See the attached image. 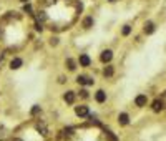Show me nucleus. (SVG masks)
<instances>
[{"label":"nucleus","mask_w":166,"mask_h":141,"mask_svg":"<svg viewBox=\"0 0 166 141\" xmlns=\"http://www.w3.org/2000/svg\"><path fill=\"white\" fill-rule=\"evenodd\" d=\"M75 115L78 116V118H87V116H90V108H88L87 105L75 106Z\"/></svg>","instance_id":"1"},{"label":"nucleus","mask_w":166,"mask_h":141,"mask_svg":"<svg viewBox=\"0 0 166 141\" xmlns=\"http://www.w3.org/2000/svg\"><path fill=\"white\" fill-rule=\"evenodd\" d=\"M76 83H78V85H87V86H91V85L95 83V80H93L91 76H87V75H78V76H76Z\"/></svg>","instance_id":"2"},{"label":"nucleus","mask_w":166,"mask_h":141,"mask_svg":"<svg viewBox=\"0 0 166 141\" xmlns=\"http://www.w3.org/2000/svg\"><path fill=\"white\" fill-rule=\"evenodd\" d=\"M78 65L80 67H83V68H88L91 65V58H90V55L88 53H82L78 56Z\"/></svg>","instance_id":"3"},{"label":"nucleus","mask_w":166,"mask_h":141,"mask_svg":"<svg viewBox=\"0 0 166 141\" xmlns=\"http://www.w3.org/2000/svg\"><path fill=\"white\" fill-rule=\"evenodd\" d=\"M135 105H136L138 108H143V106H146V105H148V96L145 95V93H140V95L135 98Z\"/></svg>","instance_id":"4"},{"label":"nucleus","mask_w":166,"mask_h":141,"mask_svg":"<svg viewBox=\"0 0 166 141\" xmlns=\"http://www.w3.org/2000/svg\"><path fill=\"white\" fill-rule=\"evenodd\" d=\"M113 58V51L108 48V50H103L102 55H100V60H102V63H110Z\"/></svg>","instance_id":"5"},{"label":"nucleus","mask_w":166,"mask_h":141,"mask_svg":"<svg viewBox=\"0 0 166 141\" xmlns=\"http://www.w3.org/2000/svg\"><path fill=\"white\" fill-rule=\"evenodd\" d=\"M106 98H108V95H106V91H105V90H98V91L95 93V101L100 103V105L106 101Z\"/></svg>","instance_id":"6"},{"label":"nucleus","mask_w":166,"mask_h":141,"mask_svg":"<svg viewBox=\"0 0 166 141\" xmlns=\"http://www.w3.org/2000/svg\"><path fill=\"white\" fill-rule=\"evenodd\" d=\"M63 100H65V103L73 105V103H75V100H76V93H75V91H71V90H68L67 93L63 95Z\"/></svg>","instance_id":"7"},{"label":"nucleus","mask_w":166,"mask_h":141,"mask_svg":"<svg viewBox=\"0 0 166 141\" xmlns=\"http://www.w3.org/2000/svg\"><path fill=\"white\" fill-rule=\"evenodd\" d=\"M22 65H23V60L20 58V56H15V58L10 60V68H12V70H18Z\"/></svg>","instance_id":"8"},{"label":"nucleus","mask_w":166,"mask_h":141,"mask_svg":"<svg viewBox=\"0 0 166 141\" xmlns=\"http://www.w3.org/2000/svg\"><path fill=\"white\" fill-rule=\"evenodd\" d=\"M118 124H121V126L129 124V115L128 113H120L118 115Z\"/></svg>","instance_id":"9"},{"label":"nucleus","mask_w":166,"mask_h":141,"mask_svg":"<svg viewBox=\"0 0 166 141\" xmlns=\"http://www.w3.org/2000/svg\"><path fill=\"white\" fill-rule=\"evenodd\" d=\"M65 65H67V68L70 71H75L76 70V65H78V62L73 60V58H67V60H65Z\"/></svg>","instance_id":"10"},{"label":"nucleus","mask_w":166,"mask_h":141,"mask_svg":"<svg viewBox=\"0 0 166 141\" xmlns=\"http://www.w3.org/2000/svg\"><path fill=\"white\" fill-rule=\"evenodd\" d=\"M113 73H115V68H113V65H106L103 68V76L105 78H111Z\"/></svg>","instance_id":"11"},{"label":"nucleus","mask_w":166,"mask_h":141,"mask_svg":"<svg viewBox=\"0 0 166 141\" xmlns=\"http://www.w3.org/2000/svg\"><path fill=\"white\" fill-rule=\"evenodd\" d=\"M151 110L153 111H161V110H163V101H161V100H155V101H153L151 103Z\"/></svg>","instance_id":"12"},{"label":"nucleus","mask_w":166,"mask_h":141,"mask_svg":"<svg viewBox=\"0 0 166 141\" xmlns=\"http://www.w3.org/2000/svg\"><path fill=\"white\" fill-rule=\"evenodd\" d=\"M153 32H155V23H153V22H146V23H145V33L151 35Z\"/></svg>","instance_id":"13"},{"label":"nucleus","mask_w":166,"mask_h":141,"mask_svg":"<svg viewBox=\"0 0 166 141\" xmlns=\"http://www.w3.org/2000/svg\"><path fill=\"white\" fill-rule=\"evenodd\" d=\"M93 23H95V20H93V17H85L83 18V28H91L93 27Z\"/></svg>","instance_id":"14"},{"label":"nucleus","mask_w":166,"mask_h":141,"mask_svg":"<svg viewBox=\"0 0 166 141\" xmlns=\"http://www.w3.org/2000/svg\"><path fill=\"white\" fill-rule=\"evenodd\" d=\"M37 131H38L42 136H47V135H48V130H47V126H45L43 123H37Z\"/></svg>","instance_id":"15"},{"label":"nucleus","mask_w":166,"mask_h":141,"mask_svg":"<svg viewBox=\"0 0 166 141\" xmlns=\"http://www.w3.org/2000/svg\"><path fill=\"white\" fill-rule=\"evenodd\" d=\"M40 113H42V106H40V105H33L32 110H30V115L32 116H37V115H40Z\"/></svg>","instance_id":"16"},{"label":"nucleus","mask_w":166,"mask_h":141,"mask_svg":"<svg viewBox=\"0 0 166 141\" xmlns=\"http://www.w3.org/2000/svg\"><path fill=\"white\" fill-rule=\"evenodd\" d=\"M105 136H106L108 141H120L118 136H116L115 133H111V131H105Z\"/></svg>","instance_id":"17"},{"label":"nucleus","mask_w":166,"mask_h":141,"mask_svg":"<svg viewBox=\"0 0 166 141\" xmlns=\"http://www.w3.org/2000/svg\"><path fill=\"white\" fill-rule=\"evenodd\" d=\"M129 33H131V25H123V28H121V35H123V37H128Z\"/></svg>","instance_id":"18"},{"label":"nucleus","mask_w":166,"mask_h":141,"mask_svg":"<svg viewBox=\"0 0 166 141\" xmlns=\"http://www.w3.org/2000/svg\"><path fill=\"white\" fill-rule=\"evenodd\" d=\"M23 12H25V13H30V15H32L33 9H32V5H30V3H25V7H23Z\"/></svg>","instance_id":"19"},{"label":"nucleus","mask_w":166,"mask_h":141,"mask_svg":"<svg viewBox=\"0 0 166 141\" xmlns=\"http://www.w3.org/2000/svg\"><path fill=\"white\" fill-rule=\"evenodd\" d=\"M78 95L82 96V98H88V96H90V95H88V90H85V88H82V90L78 91Z\"/></svg>","instance_id":"20"},{"label":"nucleus","mask_w":166,"mask_h":141,"mask_svg":"<svg viewBox=\"0 0 166 141\" xmlns=\"http://www.w3.org/2000/svg\"><path fill=\"white\" fill-rule=\"evenodd\" d=\"M50 45H52V47H56V45H58V37H52V38H50Z\"/></svg>","instance_id":"21"},{"label":"nucleus","mask_w":166,"mask_h":141,"mask_svg":"<svg viewBox=\"0 0 166 141\" xmlns=\"http://www.w3.org/2000/svg\"><path fill=\"white\" fill-rule=\"evenodd\" d=\"M3 139H5V130L0 128V141H3Z\"/></svg>","instance_id":"22"},{"label":"nucleus","mask_w":166,"mask_h":141,"mask_svg":"<svg viewBox=\"0 0 166 141\" xmlns=\"http://www.w3.org/2000/svg\"><path fill=\"white\" fill-rule=\"evenodd\" d=\"M43 3L45 5H52V3H55V0H43Z\"/></svg>","instance_id":"23"},{"label":"nucleus","mask_w":166,"mask_h":141,"mask_svg":"<svg viewBox=\"0 0 166 141\" xmlns=\"http://www.w3.org/2000/svg\"><path fill=\"white\" fill-rule=\"evenodd\" d=\"M65 82H67V78H65V76H60V78H58V83H65Z\"/></svg>","instance_id":"24"},{"label":"nucleus","mask_w":166,"mask_h":141,"mask_svg":"<svg viewBox=\"0 0 166 141\" xmlns=\"http://www.w3.org/2000/svg\"><path fill=\"white\" fill-rule=\"evenodd\" d=\"M12 141H23L22 138H12Z\"/></svg>","instance_id":"25"},{"label":"nucleus","mask_w":166,"mask_h":141,"mask_svg":"<svg viewBox=\"0 0 166 141\" xmlns=\"http://www.w3.org/2000/svg\"><path fill=\"white\" fill-rule=\"evenodd\" d=\"M108 2H111V3H115V2H118V0H108Z\"/></svg>","instance_id":"26"},{"label":"nucleus","mask_w":166,"mask_h":141,"mask_svg":"<svg viewBox=\"0 0 166 141\" xmlns=\"http://www.w3.org/2000/svg\"><path fill=\"white\" fill-rule=\"evenodd\" d=\"M20 2H23V3H28V0H20Z\"/></svg>","instance_id":"27"}]
</instances>
